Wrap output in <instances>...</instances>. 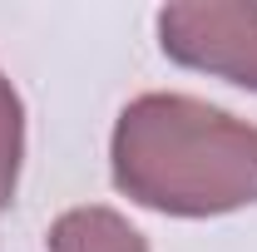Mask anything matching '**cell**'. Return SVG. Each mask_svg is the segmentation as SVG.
I'll return each mask as SVG.
<instances>
[{"label":"cell","instance_id":"6da1fadb","mask_svg":"<svg viewBox=\"0 0 257 252\" xmlns=\"http://www.w3.org/2000/svg\"><path fill=\"white\" fill-rule=\"evenodd\" d=\"M114 188L168 218L257 203V124L193 94H139L114 124Z\"/></svg>","mask_w":257,"mask_h":252},{"label":"cell","instance_id":"7a4b0ae2","mask_svg":"<svg viewBox=\"0 0 257 252\" xmlns=\"http://www.w3.org/2000/svg\"><path fill=\"white\" fill-rule=\"evenodd\" d=\"M159 45L183 69L257 89V0H188L159 10Z\"/></svg>","mask_w":257,"mask_h":252},{"label":"cell","instance_id":"3957f363","mask_svg":"<svg viewBox=\"0 0 257 252\" xmlns=\"http://www.w3.org/2000/svg\"><path fill=\"white\" fill-rule=\"evenodd\" d=\"M50 252H149L144 232L128 227V218H119L114 208H69L50 222Z\"/></svg>","mask_w":257,"mask_h":252},{"label":"cell","instance_id":"277c9868","mask_svg":"<svg viewBox=\"0 0 257 252\" xmlns=\"http://www.w3.org/2000/svg\"><path fill=\"white\" fill-rule=\"evenodd\" d=\"M20 158H25V109H20L15 84L0 74V213H5L10 198H15Z\"/></svg>","mask_w":257,"mask_h":252}]
</instances>
